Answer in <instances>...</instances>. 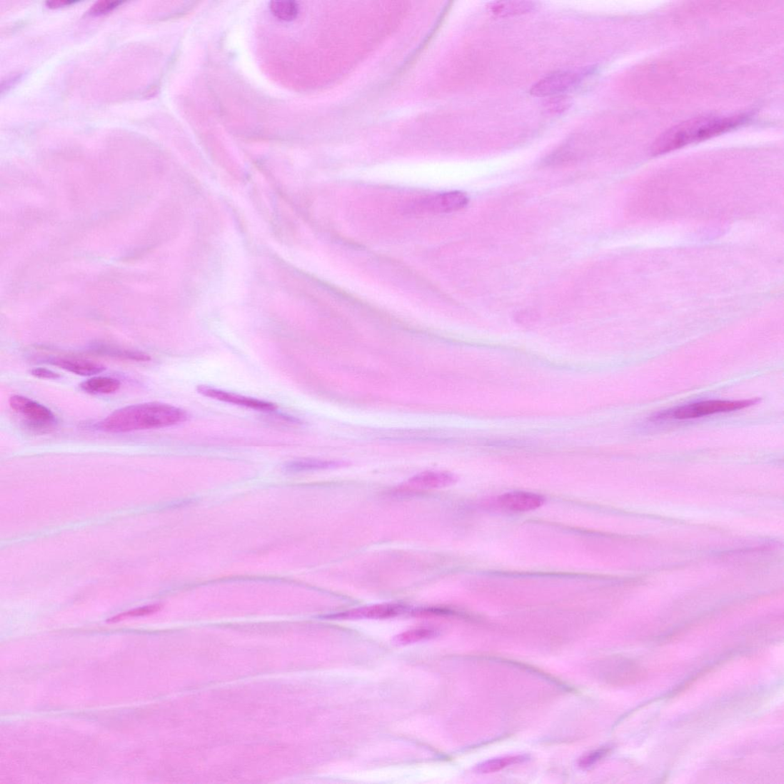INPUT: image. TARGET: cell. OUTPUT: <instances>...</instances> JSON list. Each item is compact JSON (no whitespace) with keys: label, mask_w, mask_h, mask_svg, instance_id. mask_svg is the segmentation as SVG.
Listing matches in <instances>:
<instances>
[{"label":"cell","mask_w":784,"mask_h":784,"mask_svg":"<svg viewBox=\"0 0 784 784\" xmlns=\"http://www.w3.org/2000/svg\"><path fill=\"white\" fill-rule=\"evenodd\" d=\"M188 414L174 406L149 402L116 410L100 423L109 433H126L174 426L186 421Z\"/></svg>","instance_id":"1"},{"label":"cell","mask_w":784,"mask_h":784,"mask_svg":"<svg viewBox=\"0 0 784 784\" xmlns=\"http://www.w3.org/2000/svg\"><path fill=\"white\" fill-rule=\"evenodd\" d=\"M748 118V114L709 116L686 121L662 135L652 146V152L654 155L664 154L688 144L711 139L736 129Z\"/></svg>","instance_id":"2"},{"label":"cell","mask_w":784,"mask_h":784,"mask_svg":"<svg viewBox=\"0 0 784 784\" xmlns=\"http://www.w3.org/2000/svg\"><path fill=\"white\" fill-rule=\"evenodd\" d=\"M760 399L743 401L713 400L698 402L691 405L678 407L659 413L651 418L653 421L687 420L702 418L718 413L734 411L746 408L758 403Z\"/></svg>","instance_id":"3"},{"label":"cell","mask_w":784,"mask_h":784,"mask_svg":"<svg viewBox=\"0 0 784 784\" xmlns=\"http://www.w3.org/2000/svg\"><path fill=\"white\" fill-rule=\"evenodd\" d=\"M594 66L578 70H563L549 74L533 84L529 93L538 98H552L568 92L580 86L589 76L594 75Z\"/></svg>","instance_id":"4"},{"label":"cell","mask_w":784,"mask_h":784,"mask_svg":"<svg viewBox=\"0 0 784 784\" xmlns=\"http://www.w3.org/2000/svg\"><path fill=\"white\" fill-rule=\"evenodd\" d=\"M9 403L13 410L22 415L35 428H50L56 422V417L49 408L27 397L13 396L10 397Z\"/></svg>","instance_id":"5"},{"label":"cell","mask_w":784,"mask_h":784,"mask_svg":"<svg viewBox=\"0 0 784 784\" xmlns=\"http://www.w3.org/2000/svg\"><path fill=\"white\" fill-rule=\"evenodd\" d=\"M468 201L467 195L455 191L423 198L413 205V210L415 213H449L463 208Z\"/></svg>","instance_id":"6"},{"label":"cell","mask_w":784,"mask_h":784,"mask_svg":"<svg viewBox=\"0 0 784 784\" xmlns=\"http://www.w3.org/2000/svg\"><path fill=\"white\" fill-rule=\"evenodd\" d=\"M408 606L401 603H379L326 615L330 620L386 619L395 618L408 611Z\"/></svg>","instance_id":"7"},{"label":"cell","mask_w":784,"mask_h":784,"mask_svg":"<svg viewBox=\"0 0 784 784\" xmlns=\"http://www.w3.org/2000/svg\"><path fill=\"white\" fill-rule=\"evenodd\" d=\"M197 391L199 394L205 397L253 410L274 411L278 409V406L271 402L232 393V392L208 386H198Z\"/></svg>","instance_id":"8"},{"label":"cell","mask_w":784,"mask_h":784,"mask_svg":"<svg viewBox=\"0 0 784 784\" xmlns=\"http://www.w3.org/2000/svg\"><path fill=\"white\" fill-rule=\"evenodd\" d=\"M458 481V478L450 472L426 471L410 478L402 489L422 491L445 488Z\"/></svg>","instance_id":"9"},{"label":"cell","mask_w":784,"mask_h":784,"mask_svg":"<svg viewBox=\"0 0 784 784\" xmlns=\"http://www.w3.org/2000/svg\"><path fill=\"white\" fill-rule=\"evenodd\" d=\"M545 498L533 493L517 491L507 493L498 498V504L511 512H528L537 510L545 503Z\"/></svg>","instance_id":"10"},{"label":"cell","mask_w":784,"mask_h":784,"mask_svg":"<svg viewBox=\"0 0 784 784\" xmlns=\"http://www.w3.org/2000/svg\"><path fill=\"white\" fill-rule=\"evenodd\" d=\"M46 362L68 371L69 373L81 376L98 375L103 373L106 369L105 366L100 363L83 358L51 357L47 358Z\"/></svg>","instance_id":"11"},{"label":"cell","mask_w":784,"mask_h":784,"mask_svg":"<svg viewBox=\"0 0 784 784\" xmlns=\"http://www.w3.org/2000/svg\"><path fill=\"white\" fill-rule=\"evenodd\" d=\"M536 7L533 1H496L491 3L489 10L496 17L506 18L531 13Z\"/></svg>","instance_id":"12"},{"label":"cell","mask_w":784,"mask_h":784,"mask_svg":"<svg viewBox=\"0 0 784 784\" xmlns=\"http://www.w3.org/2000/svg\"><path fill=\"white\" fill-rule=\"evenodd\" d=\"M91 351L96 354L121 359L132 360L136 362H148L151 357L144 352L131 351L107 343H95L91 347Z\"/></svg>","instance_id":"13"},{"label":"cell","mask_w":784,"mask_h":784,"mask_svg":"<svg viewBox=\"0 0 784 784\" xmlns=\"http://www.w3.org/2000/svg\"><path fill=\"white\" fill-rule=\"evenodd\" d=\"M345 462L322 461L316 459H301L286 463L283 469L287 473H301L305 471L332 469L342 467Z\"/></svg>","instance_id":"14"},{"label":"cell","mask_w":784,"mask_h":784,"mask_svg":"<svg viewBox=\"0 0 784 784\" xmlns=\"http://www.w3.org/2000/svg\"><path fill=\"white\" fill-rule=\"evenodd\" d=\"M121 381L111 377L96 376L83 381L80 388L89 394L109 395L121 388Z\"/></svg>","instance_id":"15"},{"label":"cell","mask_w":784,"mask_h":784,"mask_svg":"<svg viewBox=\"0 0 784 784\" xmlns=\"http://www.w3.org/2000/svg\"><path fill=\"white\" fill-rule=\"evenodd\" d=\"M528 760V758L524 755L497 758L481 763V764L476 767L475 771L479 773H496L501 771L508 766L521 764V763Z\"/></svg>","instance_id":"16"},{"label":"cell","mask_w":784,"mask_h":784,"mask_svg":"<svg viewBox=\"0 0 784 784\" xmlns=\"http://www.w3.org/2000/svg\"><path fill=\"white\" fill-rule=\"evenodd\" d=\"M438 630L431 628H419L402 633L394 639V642L399 645L415 643L421 640L437 637Z\"/></svg>","instance_id":"17"},{"label":"cell","mask_w":784,"mask_h":784,"mask_svg":"<svg viewBox=\"0 0 784 784\" xmlns=\"http://www.w3.org/2000/svg\"><path fill=\"white\" fill-rule=\"evenodd\" d=\"M271 14L283 22H291L299 14V6L294 1H271L269 5Z\"/></svg>","instance_id":"18"},{"label":"cell","mask_w":784,"mask_h":784,"mask_svg":"<svg viewBox=\"0 0 784 784\" xmlns=\"http://www.w3.org/2000/svg\"><path fill=\"white\" fill-rule=\"evenodd\" d=\"M162 609V605H155L141 608L126 611L116 615L114 618L108 620L110 623H116L130 618L143 617L146 615H151V614L160 611Z\"/></svg>","instance_id":"19"},{"label":"cell","mask_w":784,"mask_h":784,"mask_svg":"<svg viewBox=\"0 0 784 784\" xmlns=\"http://www.w3.org/2000/svg\"><path fill=\"white\" fill-rule=\"evenodd\" d=\"M609 748H601L589 752V753L582 756L578 762V765L583 770H587L593 766H595L597 763L601 760L603 758L608 754Z\"/></svg>","instance_id":"20"},{"label":"cell","mask_w":784,"mask_h":784,"mask_svg":"<svg viewBox=\"0 0 784 784\" xmlns=\"http://www.w3.org/2000/svg\"><path fill=\"white\" fill-rule=\"evenodd\" d=\"M124 1H100L94 4L89 10L88 14L91 16H99L105 14H109L113 11L116 8H118L120 5L123 4Z\"/></svg>","instance_id":"21"},{"label":"cell","mask_w":784,"mask_h":784,"mask_svg":"<svg viewBox=\"0 0 784 784\" xmlns=\"http://www.w3.org/2000/svg\"><path fill=\"white\" fill-rule=\"evenodd\" d=\"M31 374L39 378L58 379L61 376L54 371L46 368H35L31 370Z\"/></svg>","instance_id":"22"},{"label":"cell","mask_w":784,"mask_h":784,"mask_svg":"<svg viewBox=\"0 0 784 784\" xmlns=\"http://www.w3.org/2000/svg\"><path fill=\"white\" fill-rule=\"evenodd\" d=\"M21 76H22V75L18 73L16 74V75L10 76L6 80H4L1 84L2 94L5 91H7L12 86H15L16 83L21 79Z\"/></svg>","instance_id":"23"},{"label":"cell","mask_w":784,"mask_h":784,"mask_svg":"<svg viewBox=\"0 0 784 784\" xmlns=\"http://www.w3.org/2000/svg\"><path fill=\"white\" fill-rule=\"evenodd\" d=\"M76 3H78V1H73V0H59V1H47L46 4L49 8L56 9L70 6L71 4H75Z\"/></svg>","instance_id":"24"}]
</instances>
